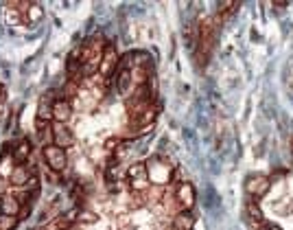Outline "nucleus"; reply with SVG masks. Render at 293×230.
<instances>
[{"instance_id":"13","label":"nucleus","mask_w":293,"mask_h":230,"mask_svg":"<svg viewBox=\"0 0 293 230\" xmlns=\"http://www.w3.org/2000/svg\"><path fill=\"white\" fill-rule=\"evenodd\" d=\"M42 7L40 4H35V2H31L29 4V9H26V22H37L42 18Z\"/></svg>"},{"instance_id":"9","label":"nucleus","mask_w":293,"mask_h":230,"mask_svg":"<svg viewBox=\"0 0 293 230\" xmlns=\"http://www.w3.org/2000/svg\"><path fill=\"white\" fill-rule=\"evenodd\" d=\"M29 153H31V145L26 143V140H20L11 158H13V160H18V162H22V160H26V158H29Z\"/></svg>"},{"instance_id":"12","label":"nucleus","mask_w":293,"mask_h":230,"mask_svg":"<svg viewBox=\"0 0 293 230\" xmlns=\"http://www.w3.org/2000/svg\"><path fill=\"white\" fill-rule=\"evenodd\" d=\"M175 228L177 230H191L193 228V219L188 213H179L175 217Z\"/></svg>"},{"instance_id":"19","label":"nucleus","mask_w":293,"mask_h":230,"mask_svg":"<svg viewBox=\"0 0 293 230\" xmlns=\"http://www.w3.org/2000/svg\"><path fill=\"white\" fill-rule=\"evenodd\" d=\"M169 230H177V228H175V226H173V228H169Z\"/></svg>"},{"instance_id":"1","label":"nucleus","mask_w":293,"mask_h":230,"mask_svg":"<svg viewBox=\"0 0 293 230\" xmlns=\"http://www.w3.org/2000/svg\"><path fill=\"white\" fill-rule=\"evenodd\" d=\"M44 160L50 171L59 173L68 167V153H66V149L57 147V145H49V147H44Z\"/></svg>"},{"instance_id":"17","label":"nucleus","mask_w":293,"mask_h":230,"mask_svg":"<svg viewBox=\"0 0 293 230\" xmlns=\"http://www.w3.org/2000/svg\"><path fill=\"white\" fill-rule=\"evenodd\" d=\"M9 184H11V182H9L7 178H0V195H4V193H7Z\"/></svg>"},{"instance_id":"8","label":"nucleus","mask_w":293,"mask_h":230,"mask_svg":"<svg viewBox=\"0 0 293 230\" xmlns=\"http://www.w3.org/2000/svg\"><path fill=\"white\" fill-rule=\"evenodd\" d=\"M140 178H146V164H145V162L131 164L129 171H127V180L134 182V180H140Z\"/></svg>"},{"instance_id":"15","label":"nucleus","mask_w":293,"mask_h":230,"mask_svg":"<svg viewBox=\"0 0 293 230\" xmlns=\"http://www.w3.org/2000/svg\"><path fill=\"white\" fill-rule=\"evenodd\" d=\"M18 224V217H11V215H4L0 217V230H13Z\"/></svg>"},{"instance_id":"4","label":"nucleus","mask_w":293,"mask_h":230,"mask_svg":"<svg viewBox=\"0 0 293 230\" xmlns=\"http://www.w3.org/2000/svg\"><path fill=\"white\" fill-rule=\"evenodd\" d=\"M53 140H55V145L61 147V149L70 147V145L74 143L73 134H70V129L66 128L64 123H53Z\"/></svg>"},{"instance_id":"5","label":"nucleus","mask_w":293,"mask_h":230,"mask_svg":"<svg viewBox=\"0 0 293 230\" xmlns=\"http://www.w3.org/2000/svg\"><path fill=\"white\" fill-rule=\"evenodd\" d=\"M175 197H177L179 204H182V208L188 210V208H193V204H195V189H193L188 182H184V184L177 186Z\"/></svg>"},{"instance_id":"11","label":"nucleus","mask_w":293,"mask_h":230,"mask_svg":"<svg viewBox=\"0 0 293 230\" xmlns=\"http://www.w3.org/2000/svg\"><path fill=\"white\" fill-rule=\"evenodd\" d=\"M4 20H7V25H18V22L26 20V16L22 11H16V9L7 7V11H4Z\"/></svg>"},{"instance_id":"6","label":"nucleus","mask_w":293,"mask_h":230,"mask_svg":"<svg viewBox=\"0 0 293 230\" xmlns=\"http://www.w3.org/2000/svg\"><path fill=\"white\" fill-rule=\"evenodd\" d=\"M29 178H31L29 169H26V167H16V169H13V173H11V178H9V182L16 184V186H26Z\"/></svg>"},{"instance_id":"18","label":"nucleus","mask_w":293,"mask_h":230,"mask_svg":"<svg viewBox=\"0 0 293 230\" xmlns=\"http://www.w3.org/2000/svg\"><path fill=\"white\" fill-rule=\"evenodd\" d=\"M2 215H4V213H2V200H0V217H2Z\"/></svg>"},{"instance_id":"10","label":"nucleus","mask_w":293,"mask_h":230,"mask_svg":"<svg viewBox=\"0 0 293 230\" xmlns=\"http://www.w3.org/2000/svg\"><path fill=\"white\" fill-rule=\"evenodd\" d=\"M247 186H249V193H263L265 189L269 186V180L267 178H254V180H249L247 182Z\"/></svg>"},{"instance_id":"3","label":"nucleus","mask_w":293,"mask_h":230,"mask_svg":"<svg viewBox=\"0 0 293 230\" xmlns=\"http://www.w3.org/2000/svg\"><path fill=\"white\" fill-rule=\"evenodd\" d=\"M116 68H118L116 51L112 49V46H105V51H103V59H101V64H98V73H101L103 77H110Z\"/></svg>"},{"instance_id":"14","label":"nucleus","mask_w":293,"mask_h":230,"mask_svg":"<svg viewBox=\"0 0 293 230\" xmlns=\"http://www.w3.org/2000/svg\"><path fill=\"white\" fill-rule=\"evenodd\" d=\"M13 158H2L0 160V178H11V173H13Z\"/></svg>"},{"instance_id":"2","label":"nucleus","mask_w":293,"mask_h":230,"mask_svg":"<svg viewBox=\"0 0 293 230\" xmlns=\"http://www.w3.org/2000/svg\"><path fill=\"white\" fill-rule=\"evenodd\" d=\"M50 110H53V123H68L70 119H73V103L68 101V99H59V101H55L53 105H50Z\"/></svg>"},{"instance_id":"16","label":"nucleus","mask_w":293,"mask_h":230,"mask_svg":"<svg viewBox=\"0 0 293 230\" xmlns=\"http://www.w3.org/2000/svg\"><path fill=\"white\" fill-rule=\"evenodd\" d=\"M121 143V138H107L105 140V149L110 152V149H116V145Z\"/></svg>"},{"instance_id":"7","label":"nucleus","mask_w":293,"mask_h":230,"mask_svg":"<svg viewBox=\"0 0 293 230\" xmlns=\"http://www.w3.org/2000/svg\"><path fill=\"white\" fill-rule=\"evenodd\" d=\"M20 202L16 200V197H4L2 200V213L4 215H11V217H18L20 215Z\"/></svg>"}]
</instances>
